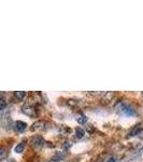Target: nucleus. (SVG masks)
I'll use <instances>...</instances> for the list:
<instances>
[{"instance_id":"obj_1","label":"nucleus","mask_w":143,"mask_h":162,"mask_svg":"<svg viewBox=\"0 0 143 162\" xmlns=\"http://www.w3.org/2000/svg\"><path fill=\"white\" fill-rule=\"evenodd\" d=\"M115 111L123 116H135L136 110L124 100H120L115 105Z\"/></svg>"},{"instance_id":"obj_2","label":"nucleus","mask_w":143,"mask_h":162,"mask_svg":"<svg viewBox=\"0 0 143 162\" xmlns=\"http://www.w3.org/2000/svg\"><path fill=\"white\" fill-rule=\"evenodd\" d=\"M22 111H23L25 115H27L28 117H36L37 116V111L36 108L32 106L31 104H26L22 107Z\"/></svg>"},{"instance_id":"obj_3","label":"nucleus","mask_w":143,"mask_h":162,"mask_svg":"<svg viewBox=\"0 0 143 162\" xmlns=\"http://www.w3.org/2000/svg\"><path fill=\"white\" fill-rule=\"evenodd\" d=\"M44 143H45L44 139L41 136H39V135H37V136H34V139H32V145H34V147L37 148V149L42 148L43 146H44Z\"/></svg>"},{"instance_id":"obj_4","label":"nucleus","mask_w":143,"mask_h":162,"mask_svg":"<svg viewBox=\"0 0 143 162\" xmlns=\"http://www.w3.org/2000/svg\"><path fill=\"white\" fill-rule=\"evenodd\" d=\"M14 128H15V130H16L17 132L22 133V132H24V131L26 130V128H27V124H26V122L19 121V120H18V121L15 122Z\"/></svg>"},{"instance_id":"obj_5","label":"nucleus","mask_w":143,"mask_h":162,"mask_svg":"<svg viewBox=\"0 0 143 162\" xmlns=\"http://www.w3.org/2000/svg\"><path fill=\"white\" fill-rule=\"evenodd\" d=\"M45 129V122L44 121H37L32 124L31 130L32 131H42Z\"/></svg>"},{"instance_id":"obj_6","label":"nucleus","mask_w":143,"mask_h":162,"mask_svg":"<svg viewBox=\"0 0 143 162\" xmlns=\"http://www.w3.org/2000/svg\"><path fill=\"white\" fill-rule=\"evenodd\" d=\"M143 131V129H142V126H136V129H133L131 132H129V135H128V137H133V136H137V135H139V134H141V132Z\"/></svg>"},{"instance_id":"obj_7","label":"nucleus","mask_w":143,"mask_h":162,"mask_svg":"<svg viewBox=\"0 0 143 162\" xmlns=\"http://www.w3.org/2000/svg\"><path fill=\"white\" fill-rule=\"evenodd\" d=\"M85 135V131L82 128H75V136L77 139H83V136Z\"/></svg>"},{"instance_id":"obj_8","label":"nucleus","mask_w":143,"mask_h":162,"mask_svg":"<svg viewBox=\"0 0 143 162\" xmlns=\"http://www.w3.org/2000/svg\"><path fill=\"white\" fill-rule=\"evenodd\" d=\"M14 96L17 98V100H23V98L26 96V92H24V91H16V92H14Z\"/></svg>"},{"instance_id":"obj_9","label":"nucleus","mask_w":143,"mask_h":162,"mask_svg":"<svg viewBox=\"0 0 143 162\" xmlns=\"http://www.w3.org/2000/svg\"><path fill=\"white\" fill-rule=\"evenodd\" d=\"M8 157V151L6 148H0V161L4 160Z\"/></svg>"},{"instance_id":"obj_10","label":"nucleus","mask_w":143,"mask_h":162,"mask_svg":"<svg viewBox=\"0 0 143 162\" xmlns=\"http://www.w3.org/2000/svg\"><path fill=\"white\" fill-rule=\"evenodd\" d=\"M113 96H114L113 92H107V93H105V96L102 97V100H105V102H108V100H111Z\"/></svg>"},{"instance_id":"obj_11","label":"nucleus","mask_w":143,"mask_h":162,"mask_svg":"<svg viewBox=\"0 0 143 162\" xmlns=\"http://www.w3.org/2000/svg\"><path fill=\"white\" fill-rule=\"evenodd\" d=\"M24 149H25V144L24 143H21V144H18V145L15 147V152H17V154H21V152H23L24 151Z\"/></svg>"},{"instance_id":"obj_12","label":"nucleus","mask_w":143,"mask_h":162,"mask_svg":"<svg viewBox=\"0 0 143 162\" xmlns=\"http://www.w3.org/2000/svg\"><path fill=\"white\" fill-rule=\"evenodd\" d=\"M77 123H80V124H85L86 122H87V118H86L85 116H80V117L77 119Z\"/></svg>"},{"instance_id":"obj_13","label":"nucleus","mask_w":143,"mask_h":162,"mask_svg":"<svg viewBox=\"0 0 143 162\" xmlns=\"http://www.w3.org/2000/svg\"><path fill=\"white\" fill-rule=\"evenodd\" d=\"M6 107V102L4 100H2V98H0V110L4 109Z\"/></svg>"},{"instance_id":"obj_14","label":"nucleus","mask_w":143,"mask_h":162,"mask_svg":"<svg viewBox=\"0 0 143 162\" xmlns=\"http://www.w3.org/2000/svg\"><path fill=\"white\" fill-rule=\"evenodd\" d=\"M108 162H116V160L114 157H110V158L108 159Z\"/></svg>"},{"instance_id":"obj_15","label":"nucleus","mask_w":143,"mask_h":162,"mask_svg":"<svg viewBox=\"0 0 143 162\" xmlns=\"http://www.w3.org/2000/svg\"><path fill=\"white\" fill-rule=\"evenodd\" d=\"M49 162H59V161H57V160H51V161H49Z\"/></svg>"}]
</instances>
